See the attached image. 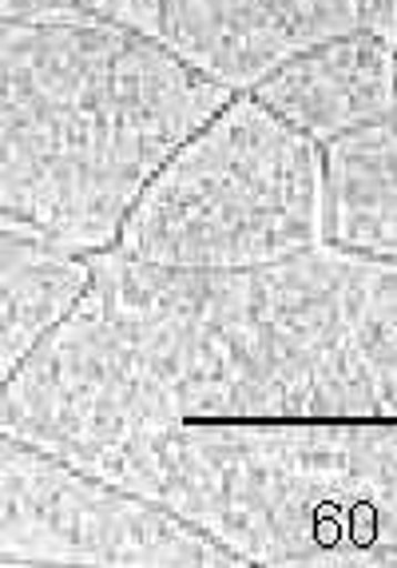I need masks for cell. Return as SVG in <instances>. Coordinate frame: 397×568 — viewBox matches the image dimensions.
I'll list each match as a JSON object with an SVG mask.
<instances>
[{
  "mask_svg": "<svg viewBox=\"0 0 397 568\" xmlns=\"http://www.w3.org/2000/svg\"><path fill=\"white\" fill-rule=\"evenodd\" d=\"M322 243V148L238 92L147 183L115 246L171 271H251Z\"/></svg>",
  "mask_w": 397,
  "mask_h": 568,
  "instance_id": "cell-4",
  "label": "cell"
},
{
  "mask_svg": "<svg viewBox=\"0 0 397 568\" xmlns=\"http://www.w3.org/2000/svg\"><path fill=\"white\" fill-rule=\"evenodd\" d=\"M187 422L120 318L84 303L4 378L0 434L104 477L123 454Z\"/></svg>",
  "mask_w": 397,
  "mask_h": 568,
  "instance_id": "cell-5",
  "label": "cell"
},
{
  "mask_svg": "<svg viewBox=\"0 0 397 568\" xmlns=\"http://www.w3.org/2000/svg\"><path fill=\"white\" fill-rule=\"evenodd\" d=\"M104 477L243 565L397 568V422H180Z\"/></svg>",
  "mask_w": 397,
  "mask_h": 568,
  "instance_id": "cell-3",
  "label": "cell"
},
{
  "mask_svg": "<svg viewBox=\"0 0 397 568\" xmlns=\"http://www.w3.org/2000/svg\"><path fill=\"white\" fill-rule=\"evenodd\" d=\"M4 227L72 251H108L183 143L231 95L112 20H4Z\"/></svg>",
  "mask_w": 397,
  "mask_h": 568,
  "instance_id": "cell-2",
  "label": "cell"
},
{
  "mask_svg": "<svg viewBox=\"0 0 397 568\" xmlns=\"http://www.w3.org/2000/svg\"><path fill=\"white\" fill-rule=\"evenodd\" d=\"M88 303L120 318L187 422H397V263L322 243L251 271L92 255Z\"/></svg>",
  "mask_w": 397,
  "mask_h": 568,
  "instance_id": "cell-1",
  "label": "cell"
},
{
  "mask_svg": "<svg viewBox=\"0 0 397 568\" xmlns=\"http://www.w3.org/2000/svg\"><path fill=\"white\" fill-rule=\"evenodd\" d=\"M120 24L238 95L358 29V0H123Z\"/></svg>",
  "mask_w": 397,
  "mask_h": 568,
  "instance_id": "cell-7",
  "label": "cell"
},
{
  "mask_svg": "<svg viewBox=\"0 0 397 568\" xmlns=\"http://www.w3.org/2000/svg\"><path fill=\"white\" fill-rule=\"evenodd\" d=\"M326 243L397 263V100L322 148Z\"/></svg>",
  "mask_w": 397,
  "mask_h": 568,
  "instance_id": "cell-9",
  "label": "cell"
},
{
  "mask_svg": "<svg viewBox=\"0 0 397 568\" xmlns=\"http://www.w3.org/2000/svg\"><path fill=\"white\" fill-rule=\"evenodd\" d=\"M0 565L246 568L167 505L4 437L0 446Z\"/></svg>",
  "mask_w": 397,
  "mask_h": 568,
  "instance_id": "cell-6",
  "label": "cell"
},
{
  "mask_svg": "<svg viewBox=\"0 0 397 568\" xmlns=\"http://www.w3.org/2000/svg\"><path fill=\"white\" fill-rule=\"evenodd\" d=\"M358 29L397 52V0H358Z\"/></svg>",
  "mask_w": 397,
  "mask_h": 568,
  "instance_id": "cell-11",
  "label": "cell"
},
{
  "mask_svg": "<svg viewBox=\"0 0 397 568\" xmlns=\"http://www.w3.org/2000/svg\"><path fill=\"white\" fill-rule=\"evenodd\" d=\"M95 271L92 255L52 239L9 231L0 235V374L9 378L20 362L84 303Z\"/></svg>",
  "mask_w": 397,
  "mask_h": 568,
  "instance_id": "cell-10",
  "label": "cell"
},
{
  "mask_svg": "<svg viewBox=\"0 0 397 568\" xmlns=\"http://www.w3.org/2000/svg\"><path fill=\"white\" fill-rule=\"evenodd\" d=\"M251 95L326 148L338 135L378 120L397 100V52L386 40L354 29L294 57Z\"/></svg>",
  "mask_w": 397,
  "mask_h": 568,
  "instance_id": "cell-8",
  "label": "cell"
}]
</instances>
